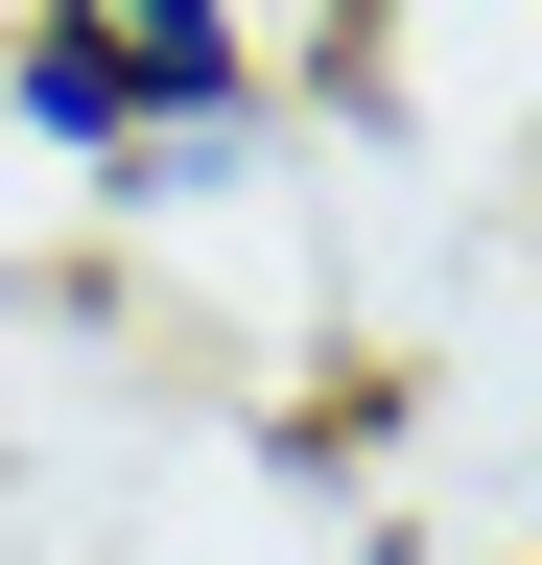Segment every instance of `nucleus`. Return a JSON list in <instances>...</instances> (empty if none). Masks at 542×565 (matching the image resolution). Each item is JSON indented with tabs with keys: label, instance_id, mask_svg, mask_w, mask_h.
I'll return each mask as SVG.
<instances>
[{
	"label": "nucleus",
	"instance_id": "2",
	"mask_svg": "<svg viewBox=\"0 0 542 565\" xmlns=\"http://www.w3.org/2000/svg\"><path fill=\"white\" fill-rule=\"evenodd\" d=\"M519 24H542V0H519Z\"/></svg>",
	"mask_w": 542,
	"mask_h": 565
},
{
	"label": "nucleus",
	"instance_id": "3",
	"mask_svg": "<svg viewBox=\"0 0 542 565\" xmlns=\"http://www.w3.org/2000/svg\"><path fill=\"white\" fill-rule=\"evenodd\" d=\"M519 565H542V542H519Z\"/></svg>",
	"mask_w": 542,
	"mask_h": 565
},
{
	"label": "nucleus",
	"instance_id": "1",
	"mask_svg": "<svg viewBox=\"0 0 542 565\" xmlns=\"http://www.w3.org/2000/svg\"><path fill=\"white\" fill-rule=\"evenodd\" d=\"M354 565H448V542H401V519H378V542H354Z\"/></svg>",
	"mask_w": 542,
	"mask_h": 565
}]
</instances>
